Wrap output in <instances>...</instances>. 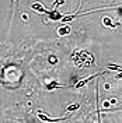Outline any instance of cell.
Instances as JSON below:
<instances>
[{
	"label": "cell",
	"mask_w": 122,
	"mask_h": 123,
	"mask_svg": "<svg viewBox=\"0 0 122 123\" xmlns=\"http://www.w3.org/2000/svg\"><path fill=\"white\" fill-rule=\"evenodd\" d=\"M72 59L75 62L76 67L80 69H87V67H91L94 66V56L87 50H77L72 55Z\"/></svg>",
	"instance_id": "obj_1"
},
{
	"label": "cell",
	"mask_w": 122,
	"mask_h": 123,
	"mask_svg": "<svg viewBox=\"0 0 122 123\" xmlns=\"http://www.w3.org/2000/svg\"><path fill=\"white\" fill-rule=\"evenodd\" d=\"M101 74H102V73H95V74H93V76H88V77H86V78H83V80H80L79 83H76V84H75V88H81V87H84L86 84H88L93 78L101 76Z\"/></svg>",
	"instance_id": "obj_2"
},
{
	"label": "cell",
	"mask_w": 122,
	"mask_h": 123,
	"mask_svg": "<svg viewBox=\"0 0 122 123\" xmlns=\"http://www.w3.org/2000/svg\"><path fill=\"white\" fill-rule=\"evenodd\" d=\"M38 117L42 120V122H46V123H56V122H65L68 117H61V119H52V117H49V116L44 115L42 112H38Z\"/></svg>",
	"instance_id": "obj_3"
},
{
	"label": "cell",
	"mask_w": 122,
	"mask_h": 123,
	"mask_svg": "<svg viewBox=\"0 0 122 123\" xmlns=\"http://www.w3.org/2000/svg\"><path fill=\"white\" fill-rule=\"evenodd\" d=\"M56 32H58V35H59V37H66V35H69V34L72 32V27H70L69 24L65 23L63 25H61V27L58 28Z\"/></svg>",
	"instance_id": "obj_4"
},
{
	"label": "cell",
	"mask_w": 122,
	"mask_h": 123,
	"mask_svg": "<svg viewBox=\"0 0 122 123\" xmlns=\"http://www.w3.org/2000/svg\"><path fill=\"white\" fill-rule=\"evenodd\" d=\"M46 15H48V17H49V20H52V21H58V20H61L62 17H63L62 13L59 11V10H56V8H55V10H51V11L48 10Z\"/></svg>",
	"instance_id": "obj_5"
},
{
	"label": "cell",
	"mask_w": 122,
	"mask_h": 123,
	"mask_svg": "<svg viewBox=\"0 0 122 123\" xmlns=\"http://www.w3.org/2000/svg\"><path fill=\"white\" fill-rule=\"evenodd\" d=\"M31 8H32V10H35L37 13H41V14H46V13H48V10H46L41 3H38V1H37V3H34V4H31Z\"/></svg>",
	"instance_id": "obj_6"
},
{
	"label": "cell",
	"mask_w": 122,
	"mask_h": 123,
	"mask_svg": "<svg viewBox=\"0 0 122 123\" xmlns=\"http://www.w3.org/2000/svg\"><path fill=\"white\" fill-rule=\"evenodd\" d=\"M102 24L105 25V27H108V28H114V27H116L119 23L114 24V20L111 18V17H108V15H105L104 18H102Z\"/></svg>",
	"instance_id": "obj_7"
},
{
	"label": "cell",
	"mask_w": 122,
	"mask_h": 123,
	"mask_svg": "<svg viewBox=\"0 0 122 123\" xmlns=\"http://www.w3.org/2000/svg\"><path fill=\"white\" fill-rule=\"evenodd\" d=\"M56 87H61V85L58 84V81H56V80H52L49 84H46V90H48V91H52V90L56 88Z\"/></svg>",
	"instance_id": "obj_8"
},
{
	"label": "cell",
	"mask_w": 122,
	"mask_h": 123,
	"mask_svg": "<svg viewBox=\"0 0 122 123\" xmlns=\"http://www.w3.org/2000/svg\"><path fill=\"white\" fill-rule=\"evenodd\" d=\"M80 108V104H72L68 106V112H73V111H77Z\"/></svg>",
	"instance_id": "obj_9"
},
{
	"label": "cell",
	"mask_w": 122,
	"mask_h": 123,
	"mask_svg": "<svg viewBox=\"0 0 122 123\" xmlns=\"http://www.w3.org/2000/svg\"><path fill=\"white\" fill-rule=\"evenodd\" d=\"M108 69H109V70H116V71H121V66H119V64H108Z\"/></svg>",
	"instance_id": "obj_10"
},
{
	"label": "cell",
	"mask_w": 122,
	"mask_h": 123,
	"mask_svg": "<svg viewBox=\"0 0 122 123\" xmlns=\"http://www.w3.org/2000/svg\"><path fill=\"white\" fill-rule=\"evenodd\" d=\"M65 4V0H55L54 1V7H58V6H62Z\"/></svg>",
	"instance_id": "obj_11"
},
{
	"label": "cell",
	"mask_w": 122,
	"mask_h": 123,
	"mask_svg": "<svg viewBox=\"0 0 122 123\" xmlns=\"http://www.w3.org/2000/svg\"><path fill=\"white\" fill-rule=\"evenodd\" d=\"M49 62H51V63H56V62H58V59H56L55 56H49Z\"/></svg>",
	"instance_id": "obj_12"
},
{
	"label": "cell",
	"mask_w": 122,
	"mask_h": 123,
	"mask_svg": "<svg viewBox=\"0 0 122 123\" xmlns=\"http://www.w3.org/2000/svg\"><path fill=\"white\" fill-rule=\"evenodd\" d=\"M109 105H111V104H109V101H104V102H102V108H108Z\"/></svg>",
	"instance_id": "obj_13"
},
{
	"label": "cell",
	"mask_w": 122,
	"mask_h": 123,
	"mask_svg": "<svg viewBox=\"0 0 122 123\" xmlns=\"http://www.w3.org/2000/svg\"><path fill=\"white\" fill-rule=\"evenodd\" d=\"M108 101H109V104H111V105H115V104H118V101L115 99V98H114V99H108Z\"/></svg>",
	"instance_id": "obj_14"
},
{
	"label": "cell",
	"mask_w": 122,
	"mask_h": 123,
	"mask_svg": "<svg viewBox=\"0 0 122 123\" xmlns=\"http://www.w3.org/2000/svg\"><path fill=\"white\" fill-rule=\"evenodd\" d=\"M21 18H23V20H28V15H27V14H23V15H21Z\"/></svg>",
	"instance_id": "obj_15"
}]
</instances>
